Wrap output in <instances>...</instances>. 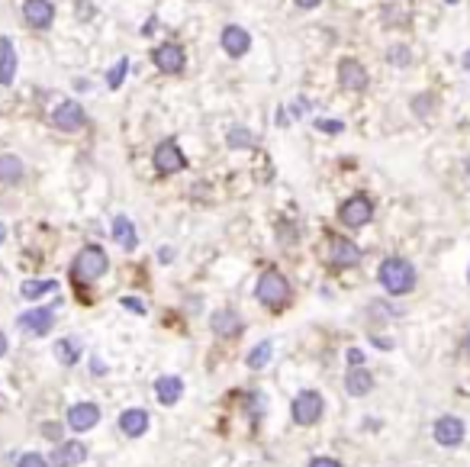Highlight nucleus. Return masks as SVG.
Listing matches in <instances>:
<instances>
[{"mask_svg":"<svg viewBox=\"0 0 470 467\" xmlns=\"http://www.w3.org/2000/svg\"><path fill=\"white\" fill-rule=\"evenodd\" d=\"M87 461V444L81 442H58V448L52 452V467H77Z\"/></svg>","mask_w":470,"mask_h":467,"instance_id":"16","label":"nucleus"},{"mask_svg":"<svg viewBox=\"0 0 470 467\" xmlns=\"http://www.w3.org/2000/svg\"><path fill=\"white\" fill-rule=\"evenodd\" d=\"M464 352H467V354H470V335H467V342H464Z\"/></svg>","mask_w":470,"mask_h":467,"instance_id":"43","label":"nucleus"},{"mask_svg":"<svg viewBox=\"0 0 470 467\" xmlns=\"http://www.w3.org/2000/svg\"><path fill=\"white\" fill-rule=\"evenodd\" d=\"M55 358H58V364H65V368H75L77 361H81V342L77 338H58V342L52 345Z\"/></svg>","mask_w":470,"mask_h":467,"instance_id":"24","label":"nucleus"},{"mask_svg":"<svg viewBox=\"0 0 470 467\" xmlns=\"http://www.w3.org/2000/svg\"><path fill=\"white\" fill-rule=\"evenodd\" d=\"M155 397H158L161 406H174L177 399L184 397V380L174 374H165L155 380Z\"/></svg>","mask_w":470,"mask_h":467,"instance_id":"22","label":"nucleus"},{"mask_svg":"<svg viewBox=\"0 0 470 467\" xmlns=\"http://www.w3.org/2000/svg\"><path fill=\"white\" fill-rule=\"evenodd\" d=\"M316 129H322V132H341L345 129V123H338V120H316Z\"/></svg>","mask_w":470,"mask_h":467,"instance_id":"31","label":"nucleus"},{"mask_svg":"<svg viewBox=\"0 0 470 467\" xmlns=\"http://www.w3.org/2000/svg\"><path fill=\"white\" fill-rule=\"evenodd\" d=\"M100 422V406L97 403H75L65 416V426L71 432H91Z\"/></svg>","mask_w":470,"mask_h":467,"instance_id":"11","label":"nucleus"},{"mask_svg":"<svg viewBox=\"0 0 470 467\" xmlns=\"http://www.w3.org/2000/svg\"><path fill=\"white\" fill-rule=\"evenodd\" d=\"M377 281L380 287L390 293V297H406V293L416 287V268H412V261L406 258H383L377 268Z\"/></svg>","mask_w":470,"mask_h":467,"instance_id":"1","label":"nucleus"},{"mask_svg":"<svg viewBox=\"0 0 470 467\" xmlns=\"http://www.w3.org/2000/svg\"><path fill=\"white\" fill-rule=\"evenodd\" d=\"M467 281H470V274H467Z\"/></svg>","mask_w":470,"mask_h":467,"instance_id":"45","label":"nucleus"},{"mask_svg":"<svg viewBox=\"0 0 470 467\" xmlns=\"http://www.w3.org/2000/svg\"><path fill=\"white\" fill-rule=\"evenodd\" d=\"M274 358V345L271 342H258L255 348L248 352V358H245V364H248L251 371H261L267 364V361Z\"/></svg>","mask_w":470,"mask_h":467,"instance_id":"25","label":"nucleus"},{"mask_svg":"<svg viewBox=\"0 0 470 467\" xmlns=\"http://www.w3.org/2000/svg\"><path fill=\"white\" fill-rule=\"evenodd\" d=\"M447 4H457V0H447Z\"/></svg>","mask_w":470,"mask_h":467,"instance_id":"44","label":"nucleus"},{"mask_svg":"<svg viewBox=\"0 0 470 467\" xmlns=\"http://www.w3.org/2000/svg\"><path fill=\"white\" fill-rule=\"evenodd\" d=\"M106 268H110V258H106L103 248L84 245L81 252L75 255V261H71V277L81 283H91V281H97V277H103Z\"/></svg>","mask_w":470,"mask_h":467,"instance_id":"3","label":"nucleus"},{"mask_svg":"<svg viewBox=\"0 0 470 467\" xmlns=\"http://www.w3.org/2000/svg\"><path fill=\"white\" fill-rule=\"evenodd\" d=\"M58 290V283L55 281H23L20 283V293H23L26 300H39V297H46V293Z\"/></svg>","mask_w":470,"mask_h":467,"instance_id":"26","label":"nucleus"},{"mask_svg":"<svg viewBox=\"0 0 470 467\" xmlns=\"http://www.w3.org/2000/svg\"><path fill=\"white\" fill-rule=\"evenodd\" d=\"M152 62L158 71H165V75H181L184 65H187V55H184V49L177 46V42H165V46H158L152 52Z\"/></svg>","mask_w":470,"mask_h":467,"instance_id":"9","label":"nucleus"},{"mask_svg":"<svg viewBox=\"0 0 470 467\" xmlns=\"http://www.w3.org/2000/svg\"><path fill=\"white\" fill-rule=\"evenodd\" d=\"M220 46H222V52H226L229 58H242V55L251 49V32L242 30V26L229 23L226 30H222V36H220Z\"/></svg>","mask_w":470,"mask_h":467,"instance_id":"12","label":"nucleus"},{"mask_svg":"<svg viewBox=\"0 0 470 467\" xmlns=\"http://www.w3.org/2000/svg\"><path fill=\"white\" fill-rule=\"evenodd\" d=\"M4 238H7V226L0 222V245H4Z\"/></svg>","mask_w":470,"mask_h":467,"instance_id":"41","label":"nucleus"},{"mask_svg":"<svg viewBox=\"0 0 470 467\" xmlns=\"http://www.w3.org/2000/svg\"><path fill=\"white\" fill-rule=\"evenodd\" d=\"M42 435L52 438V442H61V426L58 422H46V426H42Z\"/></svg>","mask_w":470,"mask_h":467,"instance_id":"32","label":"nucleus"},{"mask_svg":"<svg viewBox=\"0 0 470 467\" xmlns=\"http://www.w3.org/2000/svg\"><path fill=\"white\" fill-rule=\"evenodd\" d=\"M345 358H348L351 368H361V364H364V352H361V348H348V354H345Z\"/></svg>","mask_w":470,"mask_h":467,"instance_id":"34","label":"nucleus"},{"mask_svg":"<svg viewBox=\"0 0 470 467\" xmlns=\"http://www.w3.org/2000/svg\"><path fill=\"white\" fill-rule=\"evenodd\" d=\"M7 348H10V345H7V335H4V332H0V358H4V354H7Z\"/></svg>","mask_w":470,"mask_h":467,"instance_id":"39","label":"nucleus"},{"mask_svg":"<svg viewBox=\"0 0 470 467\" xmlns=\"http://www.w3.org/2000/svg\"><path fill=\"white\" fill-rule=\"evenodd\" d=\"M126 71H129V58H120V62H116L113 68H110V75H106V87H110V91H116V87L122 84Z\"/></svg>","mask_w":470,"mask_h":467,"instance_id":"27","label":"nucleus"},{"mask_svg":"<svg viewBox=\"0 0 470 467\" xmlns=\"http://www.w3.org/2000/svg\"><path fill=\"white\" fill-rule=\"evenodd\" d=\"M110 236H113V242L120 248H126V252H132V248L139 245V232H136V226H132L129 216H113Z\"/></svg>","mask_w":470,"mask_h":467,"instance_id":"20","label":"nucleus"},{"mask_svg":"<svg viewBox=\"0 0 470 467\" xmlns=\"http://www.w3.org/2000/svg\"><path fill=\"white\" fill-rule=\"evenodd\" d=\"M371 387H374V374L364 364H361V368H348V374H345V393H348V397L361 399L371 393Z\"/></svg>","mask_w":470,"mask_h":467,"instance_id":"19","label":"nucleus"},{"mask_svg":"<svg viewBox=\"0 0 470 467\" xmlns=\"http://www.w3.org/2000/svg\"><path fill=\"white\" fill-rule=\"evenodd\" d=\"M329 261H332L335 268H355L357 261H361V248H357L351 238L335 236L332 242H329Z\"/></svg>","mask_w":470,"mask_h":467,"instance_id":"14","label":"nucleus"},{"mask_svg":"<svg viewBox=\"0 0 470 467\" xmlns=\"http://www.w3.org/2000/svg\"><path fill=\"white\" fill-rule=\"evenodd\" d=\"M16 77V49L10 36H0V87H10Z\"/></svg>","mask_w":470,"mask_h":467,"instance_id":"21","label":"nucleus"},{"mask_svg":"<svg viewBox=\"0 0 470 467\" xmlns=\"http://www.w3.org/2000/svg\"><path fill=\"white\" fill-rule=\"evenodd\" d=\"M293 4H296L300 10H316L319 4H322V0H293Z\"/></svg>","mask_w":470,"mask_h":467,"instance_id":"37","label":"nucleus"},{"mask_svg":"<svg viewBox=\"0 0 470 467\" xmlns=\"http://www.w3.org/2000/svg\"><path fill=\"white\" fill-rule=\"evenodd\" d=\"M152 165L158 174H177V171L187 168V158H184L181 146H177L174 139H165V142H158V148H155Z\"/></svg>","mask_w":470,"mask_h":467,"instance_id":"6","label":"nucleus"},{"mask_svg":"<svg viewBox=\"0 0 470 467\" xmlns=\"http://www.w3.org/2000/svg\"><path fill=\"white\" fill-rule=\"evenodd\" d=\"M461 62H464V71H470V49L464 52V58H461Z\"/></svg>","mask_w":470,"mask_h":467,"instance_id":"40","label":"nucleus"},{"mask_svg":"<svg viewBox=\"0 0 470 467\" xmlns=\"http://www.w3.org/2000/svg\"><path fill=\"white\" fill-rule=\"evenodd\" d=\"M255 297H258V303H265V307H271V309L287 307L290 303V281L277 268H267L265 274L258 277V283H255Z\"/></svg>","mask_w":470,"mask_h":467,"instance_id":"2","label":"nucleus"},{"mask_svg":"<svg viewBox=\"0 0 470 467\" xmlns=\"http://www.w3.org/2000/svg\"><path fill=\"white\" fill-rule=\"evenodd\" d=\"M464 171H467V177H470V155H467V161H464Z\"/></svg>","mask_w":470,"mask_h":467,"instance_id":"42","label":"nucleus"},{"mask_svg":"<svg viewBox=\"0 0 470 467\" xmlns=\"http://www.w3.org/2000/svg\"><path fill=\"white\" fill-rule=\"evenodd\" d=\"M374 216V203L367 193H355L338 207V219L348 226V229H364Z\"/></svg>","mask_w":470,"mask_h":467,"instance_id":"5","label":"nucleus"},{"mask_svg":"<svg viewBox=\"0 0 470 467\" xmlns=\"http://www.w3.org/2000/svg\"><path fill=\"white\" fill-rule=\"evenodd\" d=\"M26 177V165L16 155H0V184H20Z\"/></svg>","mask_w":470,"mask_h":467,"instance_id":"23","label":"nucleus"},{"mask_svg":"<svg viewBox=\"0 0 470 467\" xmlns=\"http://www.w3.org/2000/svg\"><path fill=\"white\" fill-rule=\"evenodd\" d=\"M390 62H396V65H406V62H409V52H406V46L393 49V52H390Z\"/></svg>","mask_w":470,"mask_h":467,"instance_id":"35","label":"nucleus"},{"mask_svg":"<svg viewBox=\"0 0 470 467\" xmlns=\"http://www.w3.org/2000/svg\"><path fill=\"white\" fill-rule=\"evenodd\" d=\"M148 413L145 409H139V406H132V409H122L120 413V432L126 438H139V435H145L148 432Z\"/></svg>","mask_w":470,"mask_h":467,"instance_id":"18","label":"nucleus"},{"mask_svg":"<svg viewBox=\"0 0 470 467\" xmlns=\"http://www.w3.org/2000/svg\"><path fill=\"white\" fill-rule=\"evenodd\" d=\"M367 71L364 65L357 62V58H341L338 62V84L345 87V91H364L367 87Z\"/></svg>","mask_w":470,"mask_h":467,"instance_id":"13","label":"nucleus"},{"mask_svg":"<svg viewBox=\"0 0 470 467\" xmlns=\"http://www.w3.org/2000/svg\"><path fill=\"white\" fill-rule=\"evenodd\" d=\"M23 20L32 30H49L55 20V7L52 0H26L23 4Z\"/></svg>","mask_w":470,"mask_h":467,"instance_id":"15","label":"nucleus"},{"mask_svg":"<svg viewBox=\"0 0 470 467\" xmlns=\"http://www.w3.org/2000/svg\"><path fill=\"white\" fill-rule=\"evenodd\" d=\"M464 435H467V429H464V419H457V416H441L432 426V438L441 448H457Z\"/></svg>","mask_w":470,"mask_h":467,"instance_id":"8","label":"nucleus"},{"mask_svg":"<svg viewBox=\"0 0 470 467\" xmlns=\"http://www.w3.org/2000/svg\"><path fill=\"white\" fill-rule=\"evenodd\" d=\"M174 258V252H171V248H158V261H171Z\"/></svg>","mask_w":470,"mask_h":467,"instance_id":"38","label":"nucleus"},{"mask_svg":"<svg viewBox=\"0 0 470 467\" xmlns=\"http://www.w3.org/2000/svg\"><path fill=\"white\" fill-rule=\"evenodd\" d=\"M84 123H87V113H84L77 100H65V103H58L52 110V126L58 132H81Z\"/></svg>","mask_w":470,"mask_h":467,"instance_id":"7","label":"nucleus"},{"mask_svg":"<svg viewBox=\"0 0 470 467\" xmlns=\"http://www.w3.org/2000/svg\"><path fill=\"white\" fill-rule=\"evenodd\" d=\"M322 409H326L322 393H319V390H303V393H296L293 403H290V419L306 429V426H316L319 416H322Z\"/></svg>","mask_w":470,"mask_h":467,"instance_id":"4","label":"nucleus"},{"mask_svg":"<svg viewBox=\"0 0 470 467\" xmlns=\"http://www.w3.org/2000/svg\"><path fill=\"white\" fill-rule=\"evenodd\" d=\"M310 467H341V461H335V458H312Z\"/></svg>","mask_w":470,"mask_h":467,"instance_id":"36","label":"nucleus"},{"mask_svg":"<svg viewBox=\"0 0 470 467\" xmlns=\"http://www.w3.org/2000/svg\"><path fill=\"white\" fill-rule=\"evenodd\" d=\"M428 97H432V94H419V100H412V113H416V116L428 113V110H432V100H428Z\"/></svg>","mask_w":470,"mask_h":467,"instance_id":"30","label":"nucleus"},{"mask_svg":"<svg viewBox=\"0 0 470 467\" xmlns=\"http://www.w3.org/2000/svg\"><path fill=\"white\" fill-rule=\"evenodd\" d=\"M20 332L26 335H49V329L55 326V313L49 307H36V309H26L20 319H16Z\"/></svg>","mask_w":470,"mask_h":467,"instance_id":"10","label":"nucleus"},{"mask_svg":"<svg viewBox=\"0 0 470 467\" xmlns=\"http://www.w3.org/2000/svg\"><path fill=\"white\" fill-rule=\"evenodd\" d=\"M248 146H255V136H251L248 129H229V148H248Z\"/></svg>","mask_w":470,"mask_h":467,"instance_id":"28","label":"nucleus"},{"mask_svg":"<svg viewBox=\"0 0 470 467\" xmlns=\"http://www.w3.org/2000/svg\"><path fill=\"white\" fill-rule=\"evenodd\" d=\"M210 326H212V332H216L220 338H235L239 332L245 329L242 316L235 313V309H216V313H212V319H210Z\"/></svg>","mask_w":470,"mask_h":467,"instance_id":"17","label":"nucleus"},{"mask_svg":"<svg viewBox=\"0 0 470 467\" xmlns=\"http://www.w3.org/2000/svg\"><path fill=\"white\" fill-rule=\"evenodd\" d=\"M120 303H122L126 309H132V313H139V316L145 313V303H142V300H136V297H122Z\"/></svg>","mask_w":470,"mask_h":467,"instance_id":"33","label":"nucleus"},{"mask_svg":"<svg viewBox=\"0 0 470 467\" xmlns=\"http://www.w3.org/2000/svg\"><path fill=\"white\" fill-rule=\"evenodd\" d=\"M16 467H52L42 454H36V452H30V454H23V458L16 461Z\"/></svg>","mask_w":470,"mask_h":467,"instance_id":"29","label":"nucleus"}]
</instances>
